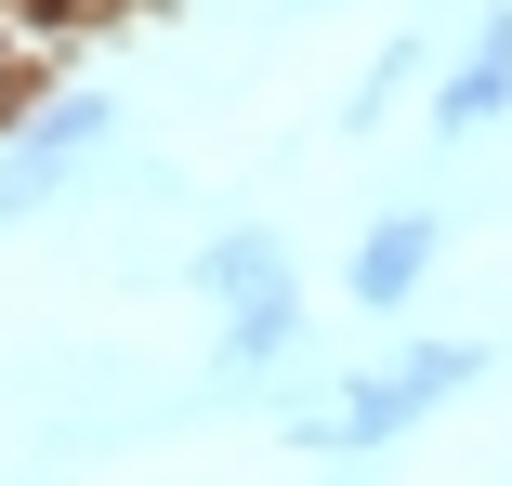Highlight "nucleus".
<instances>
[{
  "label": "nucleus",
  "mask_w": 512,
  "mask_h": 486,
  "mask_svg": "<svg viewBox=\"0 0 512 486\" xmlns=\"http://www.w3.org/2000/svg\"><path fill=\"white\" fill-rule=\"evenodd\" d=\"M92 158H119V92H40L0 132V224H27L53 184H79Z\"/></svg>",
  "instance_id": "nucleus-1"
},
{
  "label": "nucleus",
  "mask_w": 512,
  "mask_h": 486,
  "mask_svg": "<svg viewBox=\"0 0 512 486\" xmlns=\"http://www.w3.org/2000/svg\"><path fill=\"white\" fill-rule=\"evenodd\" d=\"M211 316H224V342H211L197 408H237V395H263V368L302 355V276H263V289H237V303H211Z\"/></svg>",
  "instance_id": "nucleus-2"
},
{
  "label": "nucleus",
  "mask_w": 512,
  "mask_h": 486,
  "mask_svg": "<svg viewBox=\"0 0 512 486\" xmlns=\"http://www.w3.org/2000/svg\"><path fill=\"white\" fill-rule=\"evenodd\" d=\"M434 263H447V211H434V198H407V211H381V224L355 237L342 289H355V316H407V303L434 289Z\"/></svg>",
  "instance_id": "nucleus-3"
},
{
  "label": "nucleus",
  "mask_w": 512,
  "mask_h": 486,
  "mask_svg": "<svg viewBox=\"0 0 512 486\" xmlns=\"http://www.w3.org/2000/svg\"><path fill=\"white\" fill-rule=\"evenodd\" d=\"M499 119H512V0L460 40V66L434 79V145H486Z\"/></svg>",
  "instance_id": "nucleus-4"
},
{
  "label": "nucleus",
  "mask_w": 512,
  "mask_h": 486,
  "mask_svg": "<svg viewBox=\"0 0 512 486\" xmlns=\"http://www.w3.org/2000/svg\"><path fill=\"white\" fill-rule=\"evenodd\" d=\"M486 368H499V342L473 329V342H394V368H381V381H394V408H407V421H434V408H460V395H473Z\"/></svg>",
  "instance_id": "nucleus-5"
},
{
  "label": "nucleus",
  "mask_w": 512,
  "mask_h": 486,
  "mask_svg": "<svg viewBox=\"0 0 512 486\" xmlns=\"http://www.w3.org/2000/svg\"><path fill=\"white\" fill-rule=\"evenodd\" d=\"M263 276H289V237L276 224H224V237L184 250V289H197V303H237V289H263Z\"/></svg>",
  "instance_id": "nucleus-6"
},
{
  "label": "nucleus",
  "mask_w": 512,
  "mask_h": 486,
  "mask_svg": "<svg viewBox=\"0 0 512 486\" xmlns=\"http://www.w3.org/2000/svg\"><path fill=\"white\" fill-rule=\"evenodd\" d=\"M421 66H434L421 40H394V53H368V79H355V106H342V132H381V119H394V92L421 79Z\"/></svg>",
  "instance_id": "nucleus-7"
},
{
  "label": "nucleus",
  "mask_w": 512,
  "mask_h": 486,
  "mask_svg": "<svg viewBox=\"0 0 512 486\" xmlns=\"http://www.w3.org/2000/svg\"><path fill=\"white\" fill-rule=\"evenodd\" d=\"M53 14H66V27H106V14H132V0H53Z\"/></svg>",
  "instance_id": "nucleus-8"
}]
</instances>
